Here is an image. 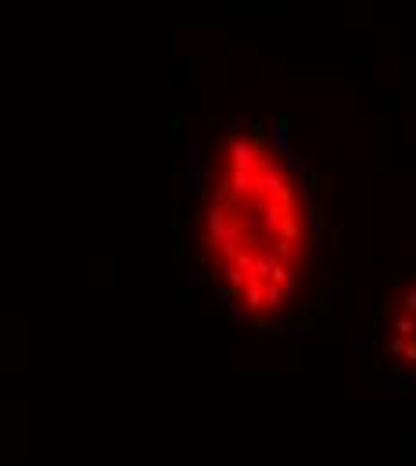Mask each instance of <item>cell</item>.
Segmentation results:
<instances>
[{"label": "cell", "mask_w": 416, "mask_h": 466, "mask_svg": "<svg viewBox=\"0 0 416 466\" xmlns=\"http://www.w3.org/2000/svg\"><path fill=\"white\" fill-rule=\"evenodd\" d=\"M194 248L216 298L244 323L277 327L305 298L320 212L298 155L262 122L234 118L205 151Z\"/></svg>", "instance_id": "obj_1"}, {"label": "cell", "mask_w": 416, "mask_h": 466, "mask_svg": "<svg viewBox=\"0 0 416 466\" xmlns=\"http://www.w3.org/2000/svg\"><path fill=\"white\" fill-rule=\"evenodd\" d=\"M377 334H380L384 362H391L395 373L410 377V384H416V288L402 291L391 309H384Z\"/></svg>", "instance_id": "obj_2"}]
</instances>
